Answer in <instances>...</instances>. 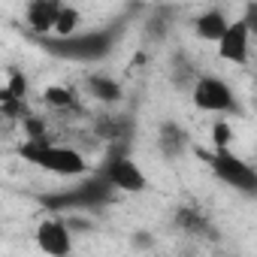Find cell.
<instances>
[{"instance_id":"cell-1","label":"cell","mask_w":257,"mask_h":257,"mask_svg":"<svg viewBox=\"0 0 257 257\" xmlns=\"http://www.w3.org/2000/svg\"><path fill=\"white\" fill-rule=\"evenodd\" d=\"M124 34V25H109V28H91V31H79L67 40H55V37H46L40 40V46L52 55V58H61V61H76V64H94V61H103L112 55V49L118 46Z\"/></svg>"},{"instance_id":"cell-2","label":"cell","mask_w":257,"mask_h":257,"mask_svg":"<svg viewBox=\"0 0 257 257\" xmlns=\"http://www.w3.org/2000/svg\"><path fill=\"white\" fill-rule=\"evenodd\" d=\"M112 200H115V191L97 173H88L73 188H64V191L40 197V206L49 215H88V212L94 215V212L106 209Z\"/></svg>"},{"instance_id":"cell-3","label":"cell","mask_w":257,"mask_h":257,"mask_svg":"<svg viewBox=\"0 0 257 257\" xmlns=\"http://www.w3.org/2000/svg\"><path fill=\"white\" fill-rule=\"evenodd\" d=\"M19 161L43 170V173H52L58 179H82L88 176V158L73 149V146H61V143H52V140H25L19 149H16Z\"/></svg>"},{"instance_id":"cell-4","label":"cell","mask_w":257,"mask_h":257,"mask_svg":"<svg viewBox=\"0 0 257 257\" xmlns=\"http://www.w3.org/2000/svg\"><path fill=\"white\" fill-rule=\"evenodd\" d=\"M94 173L118 194H146L149 191V176L140 167V161L131 155V149H112Z\"/></svg>"},{"instance_id":"cell-5","label":"cell","mask_w":257,"mask_h":257,"mask_svg":"<svg viewBox=\"0 0 257 257\" xmlns=\"http://www.w3.org/2000/svg\"><path fill=\"white\" fill-rule=\"evenodd\" d=\"M203 161L209 164L212 176L218 182H224L227 188H233L245 197L257 194V170L245 158H239L233 149H209V152H203Z\"/></svg>"},{"instance_id":"cell-6","label":"cell","mask_w":257,"mask_h":257,"mask_svg":"<svg viewBox=\"0 0 257 257\" xmlns=\"http://www.w3.org/2000/svg\"><path fill=\"white\" fill-rule=\"evenodd\" d=\"M191 100L206 115L236 112V94H233V88L221 76H212V73H200L197 76V82L191 85Z\"/></svg>"},{"instance_id":"cell-7","label":"cell","mask_w":257,"mask_h":257,"mask_svg":"<svg viewBox=\"0 0 257 257\" xmlns=\"http://www.w3.org/2000/svg\"><path fill=\"white\" fill-rule=\"evenodd\" d=\"M34 242L46 257H70V254H76V236L67 230L61 215H46L34 230Z\"/></svg>"},{"instance_id":"cell-8","label":"cell","mask_w":257,"mask_h":257,"mask_svg":"<svg viewBox=\"0 0 257 257\" xmlns=\"http://www.w3.org/2000/svg\"><path fill=\"white\" fill-rule=\"evenodd\" d=\"M251 40H254V31L242 19L230 22V28L224 31V37L215 43L218 46V58L227 61V64H233V67H245L251 61Z\"/></svg>"},{"instance_id":"cell-9","label":"cell","mask_w":257,"mask_h":257,"mask_svg":"<svg viewBox=\"0 0 257 257\" xmlns=\"http://www.w3.org/2000/svg\"><path fill=\"white\" fill-rule=\"evenodd\" d=\"M91 131L100 143L112 146V149H131V137H134V121L124 115H100L94 118Z\"/></svg>"},{"instance_id":"cell-10","label":"cell","mask_w":257,"mask_h":257,"mask_svg":"<svg viewBox=\"0 0 257 257\" xmlns=\"http://www.w3.org/2000/svg\"><path fill=\"white\" fill-rule=\"evenodd\" d=\"M58 10H61V0H31V4L25 7V25H28V31L37 40L52 37Z\"/></svg>"},{"instance_id":"cell-11","label":"cell","mask_w":257,"mask_h":257,"mask_svg":"<svg viewBox=\"0 0 257 257\" xmlns=\"http://www.w3.org/2000/svg\"><path fill=\"white\" fill-rule=\"evenodd\" d=\"M188 149H191V134L185 127L179 121H173V118L161 121V127H158V152H161V158L179 161V158L188 155Z\"/></svg>"},{"instance_id":"cell-12","label":"cell","mask_w":257,"mask_h":257,"mask_svg":"<svg viewBox=\"0 0 257 257\" xmlns=\"http://www.w3.org/2000/svg\"><path fill=\"white\" fill-rule=\"evenodd\" d=\"M82 91H85V97H91L100 106H118L124 100V85L106 73H88L82 79Z\"/></svg>"},{"instance_id":"cell-13","label":"cell","mask_w":257,"mask_h":257,"mask_svg":"<svg viewBox=\"0 0 257 257\" xmlns=\"http://www.w3.org/2000/svg\"><path fill=\"white\" fill-rule=\"evenodd\" d=\"M173 227H176L179 233H185V236H194V239H209V236H215L212 221H209L200 209H194V206H179V209L173 212Z\"/></svg>"},{"instance_id":"cell-14","label":"cell","mask_w":257,"mask_h":257,"mask_svg":"<svg viewBox=\"0 0 257 257\" xmlns=\"http://www.w3.org/2000/svg\"><path fill=\"white\" fill-rule=\"evenodd\" d=\"M227 28H230V16H227L221 7H209V10H203V13L194 19V34H197L203 43H218Z\"/></svg>"},{"instance_id":"cell-15","label":"cell","mask_w":257,"mask_h":257,"mask_svg":"<svg viewBox=\"0 0 257 257\" xmlns=\"http://www.w3.org/2000/svg\"><path fill=\"white\" fill-rule=\"evenodd\" d=\"M170 73V82H173V88L176 91H191V85L197 82V76H200V70L194 67V61H191V55H185V52H173V58H170V67H167Z\"/></svg>"},{"instance_id":"cell-16","label":"cell","mask_w":257,"mask_h":257,"mask_svg":"<svg viewBox=\"0 0 257 257\" xmlns=\"http://www.w3.org/2000/svg\"><path fill=\"white\" fill-rule=\"evenodd\" d=\"M43 103L55 112H76L79 109V94L67 85H49L43 91Z\"/></svg>"},{"instance_id":"cell-17","label":"cell","mask_w":257,"mask_h":257,"mask_svg":"<svg viewBox=\"0 0 257 257\" xmlns=\"http://www.w3.org/2000/svg\"><path fill=\"white\" fill-rule=\"evenodd\" d=\"M79 31H82V13H79L73 4H61L52 37H55V40H67V37H73V34H79Z\"/></svg>"},{"instance_id":"cell-18","label":"cell","mask_w":257,"mask_h":257,"mask_svg":"<svg viewBox=\"0 0 257 257\" xmlns=\"http://www.w3.org/2000/svg\"><path fill=\"white\" fill-rule=\"evenodd\" d=\"M170 16H173V10H155V16L143 25V34H146V40L149 43H155V46H161V43H167V37H170Z\"/></svg>"},{"instance_id":"cell-19","label":"cell","mask_w":257,"mask_h":257,"mask_svg":"<svg viewBox=\"0 0 257 257\" xmlns=\"http://www.w3.org/2000/svg\"><path fill=\"white\" fill-rule=\"evenodd\" d=\"M230 146H233V124L215 121L212 124V149H230Z\"/></svg>"},{"instance_id":"cell-20","label":"cell","mask_w":257,"mask_h":257,"mask_svg":"<svg viewBox=\"0 0 257 257\" xmlns=\"http://www.w3.org/2000/svg\"><path fill=\"white\" fill-rule=\"evenodd\" d=\"M25 134H28V140H46V121L37 118V115H28L25 118Z\"/></svg>"},{"instance_id":"cell-21","label":"cell","mask_w":257,"mask_h":257,"mask_svg":"<svg viewBox=\"0 0 257 257\" xmlns=\"http://www.w3.org/2000/svg\"><path fill=\"white\" fill-rule=\"evenodd\" d=\"M131 245L137 251H152L155 248V233L152 230H134L131 233Z\"/></svg>"},{"instance_id":"cell-22","label":"cell","mask_w":257,"mask_h":257,"mask_svg":"<svg viewBox=\"0 0 257 257\" xmlns=\"http://www.w3.org/2000/svg\"><path fill=\"white\" fill-rule=\"evenodd\" d=\"M185 257H194V254H185Z\"/></svg>"},{"instance_id":"cell-23","label":"cell","mask_w":257,"mask_h":257,"mask_svg":"<svg viewBox=\"0 0 257 257\" xmlns=\"http://www.w3.org/2000/svg\"><path fill=\"white\" fill-rule=\"evenodd\" d=\"M70 257H76V254H70Z\"/></svg>"}]
</instances>
